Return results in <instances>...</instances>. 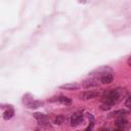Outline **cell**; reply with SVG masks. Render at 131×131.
I'll return each instance as SVG.
<instances>
[{"mask_svg": "<svg viewBox=\"0 0 131 131\" xmlns=\"http://www.w3.org/2000/svg\"><path fill=\"white\" fill-rule=\"evenodd\" d=\"M112 104H110V103H106V102H103L101 105H100V108L102 110V111H108V110H111L112 108Z\"/></svg>", "mask_w": 131, "mask_h": 131, "instance_id": "7c38bea8", "label": "cell"}, {"mask_svg": "<svg viewBox=\"0 0 131 131\" xmlns=\"http://www.w3.org/2000/svg\"><path fill=\"white\" fill-rule=\"evenodd\" d=\"M115 131H123V130H115Z\"/></svg>", "mask_w": 131, "mask_h": 131, "instance_id": "e0dca14e", "label": "cell"}, {"mask_svg": "<svg viewBox=\"0 0 131 131\" xmlns=\"http://www.w3.org/2000/svg\"><path fill=\"white\" fill-rule=\"evenodd\" d=\"M123 93H124V91L122 89H119V88L108 89V90L103 92V95H102L103 102H106V103H110V104L114 105L115 103H117L120 100Z\"/></svg>", "mask_w": 131, "mask_h": 131, "instance_id": "6da1fadb", "label": "cell"}, {"mask_svg": "<svg viewBox=\"0 0 131 131\" xmlns=\"http://www.w3.org/2000/svg\"><path fill=\"white\" fill-rule=\"evenodd\" d=\"M59 87L61 89H66V90H74V89H78L79 88V85L76 84V83H67V84L60 85Z\"/></svg>", "mask_w": 131, "mask_h": 131, "instance_id": "52a82bcc", "label": "cell"}, {"mask_svg": "<svg viewBox=\"0 0 131 131\" xmlns=\"http://www.w3.org/2000/svg\"><path fill=\"white\" fill-rule=\"evenodd\" d=\"M113 80H114V77L110 73H106V74H104L100 77V82L102 84H110V83L113 82Z\"/></svg>", "mask_w": 131, "mask_h": 131, "instance_id": "8992f818", "label": "cell"}, {"mask_svg": "<svg viewBox=\"0 0 131 131\" xmlns=\"http://www.w3.org/2000/svg\"><path fill=\"white\" fill-rule=\"evenodd\" d=\"M111 71H112V68L104 66V67H100V68H97V69L93 70V71L90 72L89 74H90L91 76H100V77H101L102 75H104V74H106V73H108V72H111Z\"/></svg>", "mask_w": 131, "mask_h": 131, "instance_id": "277c9868", "label": "cell"}, {"mask_svg": "<svg viewBox=\"0 0 131 131\" xmlns=\"http://www.w3.org/2000/svg\"><path fill=\"white\" fill-rule=\"evenodd\" d=\"M127 62H128V64H129L130 67H131V56H130V57L128 58V60H127Z\"/></svg>", "mask_w": 131, "mask_h": 131, "instance_id": "2e32d148", "label": "cell"}, {"mask_svg": "<svg viewBox=\"0 0 131 131\" xmlns=\"http://www.w3.org/2000/svg\"><path fill=\"white\" fill-rule=\"evenodd\" d=\"M127 124V121L126 119H123V117H121L120 119L117 120V125L118 126H123V125H126Z\"/></svg>", "mask_w": 131, "mask_h": 131, "instance_id": "4fadbf2b", "label": "cell"}, {"mask_svg": "<svg viewBox=\"0 0 131 131\" xmlns=\"http://www.w3.org/2000/svg\"><path fill=\"white\" fill-rule=\"evenodd\" d=\"M34 118L38 121V123L42 126H48L49 125V119L48 117L45 115V114H42V113H35L33 114Z\"/></svg>", "mask_w": 131, "mask_h": 131, "instance_id": "3957f363", "label": "cell"}, {"mask_svg": "<svg viewBox=\"0 0 131 131\" xmlns=\"http://www.w3.org/2000/svg\"><path fill=\"white\" fill-rule=\"evenodd\" d=\"M83 120V115L82 113H75L72 117H71V125L72 126H77L79 125Z\"/></svg>", "mask_w": 131, "mask_h": 131, "instance_id": "5b68a950", "label": "cell"}, {"mask_svg": "<svg viewBox=\"0 0 131 131\" xmlns=\"http://www.w3.org/2000/svg\"><path fill=\"white\" fill-rule=\"evenodd\" d=\"M62 120H63V118H62L61 116H57V117L55 118V120H54V123L59 125V124H61V123H62Z\"/></svg>", "mask_w": 131, "mask_h": 131, "instance_id": "5bb4252c", "label": "cell"}, {"mask_svg": "<svg viewBox=\"0 0 131 131\" xmlns=\"http://www.w3.org/2000/svg\"><path fill=\"white\" fill-rule=\"evenodd\" d=\"M101 131H107V130H101Z\"/></svg>", "mask_w": 131, "mask_h": 131, "instance_id": "ac0fdd59", "label": "cell"}, {"mask_svg": "<svg viewBox=\"0 0 131 131\" xmlns=\"http://www.w3.org/2000/svg\"><path fill=\"white\" fill-rule=\"evenodd\" d=\"M13 115H14V111H13V108H12V107H8V110L4 112V114H3V118H4L5 120H9V119H11V118L13 117Z\"/></svg>", "mask_w": 131, "mask_h": 131, "instance_id": "ba28073f", "label": "cell"}, {"mask_svg": "<svg viewBox=\"0 0 131 131\" xmlns=\"http://www.w3.org/2000/svg\"><path fill=\"white\" fill-rule=\"evenodd\" d=\"M41 104H42V102H40V101H36V100H33V101H31V102L27 103V105H28L29 107H31V108L38 107V106H40Z\"/></svg>", "mask_w": 131, "mask_h": 131, "instance_id": "8fae6325", "label": "cell"}, {"mask_svg": "<svg viewBox=\"0 0 131 131\" xmlns=\"http://www.w3.org/2000/svg\"><path fill=\"white\" fill-rule=\"evenodd\" d=\"M125 104H126V106H127L128 108H131V96H129V97L127 98Z\"/></svg>", "mask_w": 131, "mask_h": 131, "instance_id": "9a60e30c", "label": "cell"}, {"mask_svg": "<svg viewBox=\"0 0 131 131\" xmlns=\"http://www.w3.org/2000/svg\"><path fill=\"white\" fill-rule=\"evenodd\" d=\"M98 85V82H95V81H85V83L83 84L84 87L86 88H89V87H95Z\"/></svg>", "mask_w": 131, "mask_h": 131, "instance_id": "30bf717a", "label": "cell"}, {"mask_svg": "<svg viewBox=\"0 0 131 131\" xmlns=\"http://www.w3.org/2000/svg\"><path fill=\"white\" fill-rule=\"evenodd\" d=\"M57 100H58L59 102H61L62 104H66V105L72 104V99L69 98V97H67V96H60V97L57 98Z\"/></svg>", "mask_w": 131, "mask_h": 131, "instance_id": "9c48e42d", "label": "cell"}, {"mask_svg": "<svg viewBox=\"0 0 131 131\" xmlns=\"http://www.w3.org/2000/svg\"><path fill=\"white\" fill-rule=\"evenodd\" d=\"M100 95V93L98 91L95 90H87L84 91L83 93L80 94V98L83 100H88V99H92V98H96Z\"/></svg>", "mask_w": 131, "mask_h": 131, "instance_id": "7a4b0ae2", "label": "cell"}]
</instances>
